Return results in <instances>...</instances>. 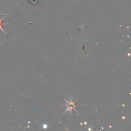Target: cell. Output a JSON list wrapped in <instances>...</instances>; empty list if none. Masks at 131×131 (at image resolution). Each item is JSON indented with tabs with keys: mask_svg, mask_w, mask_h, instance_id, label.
Instances as JSON below:
<instances>
[{
	"mask_svg": "<svg viewBox=\"0 0 131 131\" xmlns=\"http://www.w3.org/2000/svg\"><path fill=\"white\" fill-rule=\"evenodd\" d=\"M46 127H47L46 125H44V128H46Z\"/></svg>",
	"mask_w": 131,
	"mask_h": 131,
	"instance_id": "obj_3",
	"label": "cell"
},
{
	"mask_svg": "<svg viewBox=\"0 0 131 131\" xmlns=\"http://www.w3.org/2000/svg\"><path fill=\"white\" fill-rule=\"evenodd\" d=\"M65 101L67 103V109H66L65 111V113H66V112H67V111H70V113L72 114V112L73 109H75V111H76L75 109L76 105H75V102H73V101H72V98L70 99V102H68V101H66V100H65Z\"/></svg>",
	"mask_w": 131,
	"mask_h": 131,
	"instance_id": "obj_1",
	"label": "cell"
},
{
	"mask_svg": "<svg viewBox=\"0 0 131 131\" xmlns=\"http://www.w3.org/2000/svg\"><path fill=\"white\" fill-rule=\"evenodd\" d=\"M4 17L2 18L1 19H0V29H1V30L3 31V32H5V34H6V32H5V31H4V29H3V28H2V26H4V25H5V24H6V23H2V22H1V21L3 20V19H4Z\"/></svg>",
	"mask_w": 131,
	"mask_h": 131,
	"instance_id": "obj_2",
	"label": "cell"
}]
</instances>
